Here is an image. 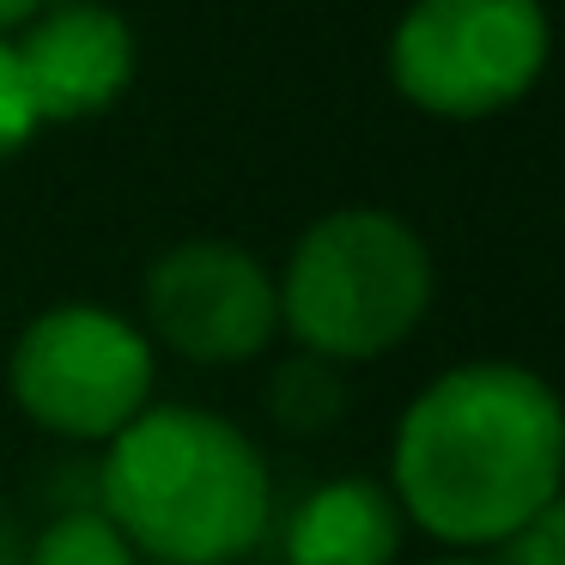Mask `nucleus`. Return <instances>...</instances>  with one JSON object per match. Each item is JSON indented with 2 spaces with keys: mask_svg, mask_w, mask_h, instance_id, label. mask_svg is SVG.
Returning <instances> with one entry per match:
<instances>
[{
  "mask_svg": "<svg viewBox=\"0 0 565 565\" xmlns=\"http://www.w3.org/2000/svg\"><path fill=\"white\" fill-rule=\"evenodd\" d=\"M565 487V407L535 371H444L395 426V504L456 547L511 541Z\"/></svg>",
  "mask_w": 565,
  "mask_h": 565,
  "instance_id": "nucleus-1",
  "label": "nucleus"
},
{
  "mask_svg": "<svg viewBox=\"0 0 565 565\" xmlns=\"http://www.w3.org/2000/svg\"><path fill=\"white\" fill-rule=\"evenodd\" d=\"M104 516L159 565H232L268 523V468L232 419L159 402L110 438Z\"/></svg>",
  "mask_w": 565,
  "mask_h": 565,
  "instance_id": "nucleus-2",
  "label": "nucleus"
},
{
  "mask_svg": "<svg viewBox=\"0 0 565 565\" xmlns=\"http://www.w3.org/2000/svg\"><path fill=\"white\" fill-rule=\"evenodd\" d=\"M280 322L329 365L377 359L419 329L431 305V256L395 213L341 207L298 237L286 262Z\"/></svg>",
  "mask_w": 565,
  "mask_h": 565,
  "instance_id": "nucleus-3",
  "label": "nucleus"
},
{
  "mask_svg": "<svg viewBox=\"0 0 565 565\" xmlns=\"http://www.w3.org/2000/svg\"><path fill=\"white\" fill-rule=\"evenodd\" d=\"M547 67L541 0H414L390 38V74L407 104L475 122L516 104Z\"/></svg>",
  "mask_w": 565,
  "mask_h": 565,
  "instance_id": "nucleus-4",
  "label": "nucleus"
},
{
  "mask_svg": "<svg viewBox=\"0 0 565 565\" xmlns=\"http://www.w3.org/2000/svg\"><path fill=\"white\" fill-rule=\"evenodd\" d=\"M13 395L55 438H116L152 407V341L104 305H55L19 334Z\"/></svg>",
  "mask_w": 565,
  "mask_h": 565,
  "instance_id": "nucleus-5",
  "label": "nucleus"
},
{
  "mask_svg": "<svg viewBox=\"0 0 565 565\" xmlns=\"http://www.w3.org/2000/svg\"><path fill=\"white\" fill-rule=\"evenodd\" d=\"M147 322L195 365H244L280 329V292L249 249L195 237L147 268Z\"/></svg>",
  "mask_w": 565,
  "mask_h": 565,
  "instance_id": "nucleus-6",
  "label": "nucleus"
},
{
  "mask_svg": "<svg viewBox=\"0 0 565 565\" xmlns=\"http://www.w3.org/2000/svg\"><path fill=\"white\" fill-rule=\"evenodd\" d=\"M25 92L38 104V122H86L110 110L135 79V38L122 13L92 7V0H62L43 7L13 43Z\"/></svg>",
  "mask_w": 565,
  "mask_h": 565,
  "instance_id": "nucleus-7",
  "label": "nucleus"
},
{
  "mask_svg": "<svg viewBox=\"0 0 565 565\" xmlns=\"http://www.w3.org/2000/svg\"><path fill=\"white\" fill-rule=\"evenodd\" d=\"M402 547V504L371 480H329L286 529L292 565H390Z\"/></svg>",
  "mask_w": 565,
  "mask_h": 565,
  "instance_id": "nucleus-8",
  "label": "nucleus"
},
{
  "mask_svg": "<svg viewBox=\"0 0 565 565\" xmlns=\"http://www.w3.org/2000/svg\"><path fill=\"white\" fill-rule=\"evenodd\" d=\"M25 565H135V547L104 511H67L31 541Z\"/></svg>",
  "mask_w": 565,
  "mask_h": 565,
  "instance_id": "nucleus-9",
  "label": "nucleus"
},
{
  "mask_svg": "<svg viewBox=\"0 0 565 565\" xmlns=\"http://www.w3.org/2000/svg\"><path fill=\"white\" fill-rule=\"evenodd\" d=\"M274 414L292 431H322L334 414H341V377H334L329 359L298 353L274 371Z\"/></svg>",
  "mask_w": 565,
  "mask_h": 565,
  "instance_id": "nucleus-10",
  "label": "nucleus"
},
{
  "mask_svg": "<svg viewBox=\"0 0 565 565\" xmlns=\"http://www.w3.org/2000/svg\"><path fill=\"white\" fill-rule=\"evenodd\" d=\"M504 565H565V487L504 541Z\"/></svg>",
  "mask_w": 565,
  "mask_h": 565,
  "instance_id": "nucleus-11",
  "label": "nucleus"
},
{
  "mask_svg": "<svg viewBox=\"0 0 565 565\" xmlns=\"http://www.w3.org/2000/svg\"><path fill=\"white\" fill-rule=\"evenodd\" d=\"M38 128L43 122H38L31 92H25V74H19V55H13V43L0 38V159H13Z\"/></svg>",
  "mask_w": 565,
  "mask_h": 565,
  "instance_id": "nucleus-12",
  "label": "nucleus"
},
{
  "mask_svg": "<svg viewBox=\"0 0 565 565\" xmlns=\"http://www.w3.org/2000/svg\"><path fill=\"white\" fill-rule=\"evenodd\" d=\"M43 7H50V0H0V38H7V31H19V25H31Z\"/></svg>",
  "mask_w": 565,
  "mask_h": 565,
  "instance_id": "nucleus-13",
  "label": "nucleus"
},
{
  "mask_svg": "<svg viewBox=\"0 0 565 565\" xmlns=\"http://www.w3.org/2000/svg\"><path fill=\"white\" fill-rule=\"evenodd\" d=\"M444 565H480V559H444Z\"/></svg>",
  "mask_w": 565,
  "mask_h": 565,
  "instance_id": "nucleus-14",
  "label": "nucleus"
}]
</instances>
